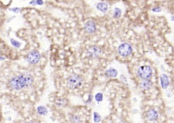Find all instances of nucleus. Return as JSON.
<instances>
[{"label": "nucleus", "instance_id": "nucleus-1", "mask_svg": "<svg viewBox=\"0 0 174 123\" xmlns=\"http://www.w3.org/2000/svg\"><path fill=\"white\" fill-rule=\"evenodd\" d=\"M33 82V77L29 73H24L15 76L9 81V86L13 90H20L31 85Z\"/></svg>", "mask_w": 174, "mask_h": 123}, {"label": "nucleus", "instance_id": "nucleus-2", "mask_svg": "<svg viewBox=\"0 0 174 123\" xmlns=\"http://www.w3.org/2000/svg\"><path fill=\"white\" fill-rule=\"evenodd\" d=\"M83 84V78L80 76L73 74L68 78V86L72 89H77L80 88Z\"/></svg>", "mask_w": 174, "mask_h": 123}, {"label": "nucleus", "instance_id": "nucleus-3", "mask_svg": "<svg viewBox=\"0 0 174 123\" xmlns=\"http://www.w3.org/2000/svg\"><path fill=\"white\" fill-rule=\"evenodd\" d=\"M153 72L149 65H142L137 69V76L142 80H149L152 78Z\"/></svg>", "mask_w": 174, "mask_h": 123}, {"label": "nucleus", "instance_id": "nucleus-4", "mask_svg": "<svg viewBox=\"0 0 174 123\" xmlns=\"http://www.w3.org/2000/svg\"><path fill=\"white\" fill-rule=\"evenodd\" d=\"M133 48L129 43H123L118 48V53L120 56L123 57H127L132 53Z\"/></svg>", "mask_w": 174, "mask_h": 123}, {"label": "nucleus", "instance_id": "nucleus-5", "mask_svg": "<svg viewBox=\"0 0 174 123\" xmlns=\"http://www.w3.org/2000/svg\"><path fill=\"white\" fill-rule=\"evenodd\" d=\"M102 48L96 47V46H91L87 50V54L88 57L92 58V59H97L102 54Z\"/></svg>", "mask_w": 174, "mask_h": 123}, {"label": "nucleus", "instance_id": "nucleus-6", "mask_svg": "<svg viewBox=\"0 0 174 123\" xmlns=\"http://www.w3.org/2000/svg\"><path fill=\"white\" fill-rule=\"evenodd\" d=\"M41 55L37 50H32L27 55V61L31 65L37 64L40 60Z\"/></svg>", "mask_w": 174, "mask_h": 123}, {"label": "nucleus", "instance_id": "nucleus-7", "mask_svg": "<svg viewBox=\"0 0 174 123\" xmlns=\"http://www.w3.org/2000/svg\"><path fill=\"white\" fill-rule=\"evenodd\" d=\"M84 29L85 32H86L87 33L93 34V33L96 32L97 29L96 23L93 20H88L87 22L84 23Z\"/></svg>", "mask_w": 174, "mask_h": 123}, {"label": "nucleus", "instance_id": "nucleus-8", "mask_svg": "<svg viewBox=\"0 0 174 123\" xmlns=\"http://www.w3.org/2000/svg\"><path fill=\"white\" fill-rule=\"evenodd\" d=\"M146 117H147V118L150 121H157V120L158 118V113L156 110L150 109L147 112Z\"/></svg>", "mask_w": 174, "mask_h": 123}, {"label": "nucleus", "instance_id": "nucleus-9", "mask_svg": "<svg viewBox=\"0 0 174 123\" xmlns=\"http://www.w3.org/2000/svg\"><path fill=\"white\" fill-rule=\"evenodd\" d=\"M160 82L161 87L163 89H166L169 85V78L166 74H162L160 77Z\"/></svg>", "mask_w": 174, "mask_h": 123}, {"label": "nucleus", "instance_id": "nucleus-10", "mask_svg": "<svg viewBox=\"0 0 174 123\" xmlns=\"http://www.w3.org/2000/svg\"><path fill=\"white\" fill-rule=\"evenodd\" d=\"M153 85V83L151 80H143L140 84V87H141L143 90H150Z\"/></svg>", "mask_w": 174, "mask_h": 123}, {"label": "nucleus", "instance_id": "nucleus-11", "mask_svg": "<svg viewBox=\"0 0 174 123\" xmlns=\"http://www.w3.org/2000/svg\"><path fill=\"white\" fill-rule=\"evenodd\" d=\"M96 7L97 8V10H99L103 13H106V12H108L109 6L108 4L106 2H99L97 4Z\"/></svg>", "mask_w": 174, "mask_h": 123}, {"label": "nucleus", "instance_id": "nucleus-12", "mask_svg": "<svg viewBox=\"0 0 174 123\" xmlns=\"http://www.w3.org/2000/svg\"><path fill=\"white\" fill-rule=\"evenodd\" d=\"M118 75L117 70L114 68H109L107 69L105 72V76L108 78H116Z\"/></svg>", "mask_w": 174, "mask_h": 123}, {"label": "nucleus", "instance_id": "nucleus-13", "mask_svg": "<svg viewBox=\"0 0 174 123\" xmlns=\"http://www.w3.org/2000/svg\"><path fill=\"white\" fill-rule=\"evenodd\" d=\"M121 14H122L121 9L119 8H114L113 17H114V18H118L121 17Z\"/></svg>", "mask_w": 174, "mask_h": 123}, {"label": "nucleus", "instance_id": "nucleus-14", "mask_svg": "<svg viewBox=\"0 0 174 123\" xmlns=\"http://www.w3.org/2000/svg\"><path fill=\"white\" fill-rule=\"evenodd\" d=\"M38 112L41 115H46L47 114V109L45 107L39 106L38 107Z\"/></svg>", "mask_w": 174, "mask_h": 123}, {"label": "nucleus", "instance_id": "nucleus-15", "mask_svg": "<svg viewBox=\"0 0 174 123\" xmlns=\"http://www.w3.org/2000/svg\"><path fill=\"white\" fill-rule=\"evenodd\" d=\"M94 98H95V100L97 101V102H101V101H103V95L102 93H98L95 95Z\"/></svg>", "mask_w": 174, "mask_h": 123}, {"label": "nucleus", "instance_id": "nucleus-16", "mask_svg": "<svg viewBox=\"0 0 174 123\" xmlns=\"http://www.w3.org/2000/svg\"><path fill=\"white\" fill-rule=\"evenodd\" d=\"M94 121L95 122H99L101 121V116L97 112H94Z\"/></svg>", "mask_w": 174, "mask_h": 123}, {"label": "nucleus", "instance_id": "nucleus-17", "mask_svg": "<svg viewBox=\"0 0 174 123\" xmlns=\"http://www.w3.org/2000/svg\"><path fill=\"white\" fill-rule=\"evenodd\" d=\"M70 121L72 122H80V117H78V116H76V115H73L71 118H70Z\"/></svg>", "mask_w": 174, "mask_h": 123}, {"label": "nucleus", "instance_id": "nucleus-18", "mask_svg": "<svg viewBox=\"0 0 174 123\" xmlns=\"http://www.w3.org/2000/svg\"><path fill=\"white\" fill-rule=\"evenodd\" d=\"M57 104L59 106H63L66 104V101L65 99H59L57 101Z\"/></svg>", "mask_w": 174, "mask_h": 123}, {"label": "nucleus", "instance_id": "nucleus-19", "mask_svg": "<svg viewBox=\"0 0 174 123\" xmlns=\"http://www.w3.org/2000/svg\"><path fill=\"white\" fill-rule=\"evenodd\" d=\"M11 41H12V42H12V44H13V46H14V47H15L18 48V47H20V44H19V42H17V41H15V40H14V39H12V40H11Z\"/></svg>", "mask_w": 174, "mask_h": 123}, {"label": "nucleus", "instance_id": "nucleus-20", "mask_svg": "<svg viewBox=\"0 0 174 123\" xmlns=\"http://www.w3.org/2000/svg\"><path fill=\"white\" fill-rule=\"evenodd\" d=\"M152 12H160L161 11V8L159 7V6H157V7H154L152 8Z\"/></svg>", "mask_w": 174, "mask_h": 123}, {"label": "nucleus", "instance_id": "nucleus-21", "mask_svg": "<svg viewBox=\"0 0 174 123\" xmlns=\"http://www.w3.org/2000/svg\"><path fill=\"white\" fill-rule=\"evenodd\" d=\"M172 20L174 21V17H172Z\"/></svg>", "mask_w": 174, "mask_h": 123}]
</instances>
